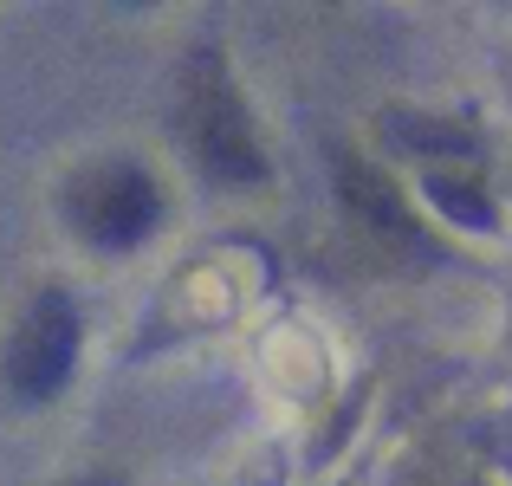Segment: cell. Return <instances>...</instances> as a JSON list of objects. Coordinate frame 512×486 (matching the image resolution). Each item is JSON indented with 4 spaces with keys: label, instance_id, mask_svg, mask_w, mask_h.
I'll list each match as a JSON object with an SVG mask.
<instances>
[{
    "label": "cell",
    "instance_id": "cell-5",
    "mask_svg": "<svg viewBox=\"0 0 512 486\" xmlns=\"http://www.w3.org/2000/svg\"><path fill=\"white\" fill-rule=\"evenodd\" d=\"M422 195L435 201L441 214H448L454 227H474V234H493V201L480 195L474 182H461V175H428Z\"/></svg>",
    "mask_w": 512,
    "mask_h": 486
},
{
    "label": "cell",
    "instance_id": "cell-2",
    "mask_svg": "<svg viewBox=\"0 0 512 486\" xmlns=\"http://www.w3.org/2000/svg\"><path fill=\"white\" fill-rule=\"evenodd\" d=\"M72 221L78 234L91 240V247H143V240L156 234V221H163V188H156V175L143 169V162H98V169H85L72 182Z\"/></svg>",
    "mask_w": 512,
    "mask_h": 486
},
{
    "label": "cell",
    "instance_id": "cell-1",
    "mask_svg": "<svg viewBox=\"0 0 512 486\" xmlns=\"http://www.w3.org/2000/svg\"><path fill=\"white\" fill-rule=\"evenodd\" d=\"M78 305L65 292H39L33 305L13 324L7 350H0V389L13 402H52L65 383H72L78 363Z\"/></svg>",
    "mask_w": 512,
    "mask_h": 486
},
{
    "label": "cell",
    "instance_id": "cell-7",
    "mask_svg": "<svg viewBox=\"0 0 512 486\" xmlns=\"http://www.w3.org/2000/svg\"><path fill=\"white\" fill-rule=\"evenodd\" d=\"M72 486H124V480H111V474H91V480H72Z\"/></svg>",
    "mask_w": 512,
    "mask_h": 486
},
{
    "label": "cell",
    "instance_id": "cell-3",
    "mask_svg": "<svg viewBox=\"0 0 512 486\" xmlns=\"http://www.w3.org/2000/svg\"><path fill=\"white\" fill-rule=\"evenodd\" d=\"M182 117H188V143H195L201 162H208V175H221V182H260L266 175L260 137H253L247 104H240L234 85H227L221 59H201L195 72H188Z\"/></svg>",
    "mask_w": 512,
    "mask_h": 486
},
{
    "label": "cell",
    "instance_id": "cell-6",
    "mask_svg": "<svg viewBox=\"0 0 512 486\" xmlns=\"http://www.w3.org/2000/svg\"><path fill=\"white\" fill-rule=\"evenodd\" d=\"M389 137L409 143V150H461L474 156V137L467 130H448L441 117H409V111H389Z\"/></svg>",
    "mask_w": 512,
    "mask_h": 486
},
{
    "label": "cell",
    "instance_id": "cell-4",
    "mask_svg": "<svg viewBox=\"0 0 512 486\" xmlns=\"http://www.w3.org/2000/svg\"><path fill=\"white\" fill-rule=\"evenodd\" d=\"M338 188H344V201L363 214V221H376L383 234H396V240H415V221H409V208H402L396 182H389V175H376L370 162L338 156Z\"/></svg>",
    "mask_w": 512,
    "mask_h": 486
}]
</instances>
